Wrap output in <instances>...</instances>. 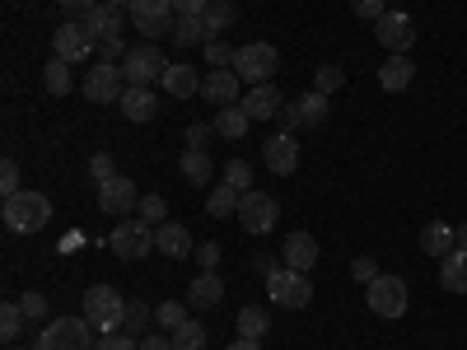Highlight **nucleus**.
I'll use <instances>...</instances> for the list:
<instances>
[{"label":"nucleus","instance_id":"c85d7f7f","mask_svg":"<svg viewBox=\"0 0 467 350\" xmlns=\"http://www.w3.org/2000/svg\"><path fill=\"white\" fill-rule=\"evenodd\" d=\"M239 201H244V191L239 187H229L224 178L211 187V197H206V215L220 220V215H239Z\"/></svg>","mask_w":467,"mask_h":350},{"label":"nucleus","instance_id":"8fccbe9b","mask_svg":"<svg viewBox=\"0 0 467 350\" xmlns=\"http://www.w3.org/2000/svg\"><path fill=\"white\" fill-rule=\"evenodd\" d=\"M89 173H94L99 182L117 178V164H112V154H108V149H103V154H94V160H89Z\"/></svg>","mask_w":467,"mask_h":350},{"label":"nucleus","instance_id":"4468645a","mask_svg":"<svg viewBox=\"0 0 467 350\" xmlns=\"http://www.w3.org/2000/svg\"><path fill=\"white\" fill-rule=\"evenodd\" d=\"M94 37H89V28L85 24H61L57 33H52V52L61 57V61H70V66H80V61H89L94 57Z\"/></svg>","mask_w":467,"mask_h":350},{"label":"nucleus","instance_id":"f3484780","mask_svg":"<svg viewBox=\"0 0 467 350\" xmlns=\"http://www.w3.org/2000/svg\"><path fill=\"white\" fill-rule=\"evenodd\" d=\"M239 103H244V112L253 117V122H276L281 108H285V94L276 85H253Z\"/></svg>","mask_w":467,"mask_h":350},{"label":"nucleus","instance_id":"ddd939ff","mask_svg":"<svg viewBox=\"0 0 467 350\" xmlns=\"http://www.w3.org/2000/svg\"><path fill=\"white\" fill-rule=\"evenodd\" d=\"M374 37L388 47V57H398V52H411L416 43V28H411V15L407 10H388L379 24H374Z\"/></svg>","mask_w":467,"mask_h":350},{"label":"nucleus","instance_id":"bf43d9fd","mask_svg":"<svg viewBox=\"0 0 467 350\" xmlns=\"http://www.w3.org/2000/svg\"><path fill=\"white\" fill-rule=\"evenodd\" d=\"M103 5H112V10H131L136 0H103Z\"/></svg>","mask_w":467,"mask_h":350},{"label":"nucleus","instance_id":"ea45409f","mask_svg":"<svg viewBox=\"0 0 467 350\" xmlns=\"http://www.w3.org/2000/svg\"><path fill=\"white\" fill-rule=\"evenodd\" d=\"M140 220H145L150 229H160V224L169 220V201L154 197V191H150V197H140Z\"/></svg>","mask_w":467,"mask_h":350},{"label":"nucleus","instance_id":"423d86ee","mask_svg":"<svg viewBox=\"0 0 467 350\" xmlns=\"http://www.w3.org/2000/svg\"><path fill=\"white\" fill-rule=\"evenodd\" d=\"M122 66V80L127 85H136V89H150V85H160L164 80V70H169V57L154 47V43H145V47H131L127 52V61H117Z\"/></svg>","mask_w":467,"mask_h":350},{"label":"nucleus","instance_id":"a19ab883","mask_svg":"<svg viewBox=\"0 0 467 350\" xmlns=\"http://www.w3.org/2000/svg\"><path fill=\"white\" fill-rule=\"evenodd\" d=\"M206 47V66L211 70H234V47H224L220 37H211V43H202Z\"/></svg>","mask_w":467,"mask_h":350},{"label":"nucleus","instance_id":"7c9ffc66","mask_svg":"<svg viewBox=\"0 0 467 350\" xmlns=\"http://www.w3.org/2000/svg\"><path fill=\"white\" fill-rule=\"evenodd\" d=\"M173 43H178V47L211 43V28H206V19H202V15H178V24H173Z\"/></svg>","mask_w":467,"mask_h":350},{"label":"nucleus","instance_id":"864d4df0","mask_svg":"<svg viewBox=\"0 0 467 350\" xmlns=\"http://www.w3.org/2000/svg\"><path fill=\"white\" fill-rule=\"evenodd\" d=\"M211 0H173V15H206Z\"/></svg>","mask_w":467,"mask_h":350},{"label":"nucleus","instance_id":"bb28decb","mask_svg":"<svg viewBox=\"0 0 467 350\" xmlns=\"http://www.w3.org/2000/svg\"><path fill=\"white\" fill-rule=\"evenodd\" d=\"M220 299H224V281L215 276V271H202V276L187 285V304L192 308H215Z\"/></svg>","mask_w":467,"mask_h":350},{"label":"nucleus","instance_id":"052dcab7","mask_svg":"<svg viewBox=\"0 0 467 350\" xmlns=\"http://www.w3.org/2000/svg\"><path fill=\"white\" fill-rule=\"evenodd\" d=\"M458 248H462V252H467V220H462V224H458Z\"/></svg>","mask_w":467,"mask_h":350},{"label":"nucleus","instance_id":"a878e982","mask_svg":"<svg viewBox=\"0 0 467 350\" xmlns=\"http://www.w3.org/2000/svg\"><path fill=\"white\" fill-rule=\"evenodd\" d=\"M122 117L127 122H154V117H160V98H154L150 89H136V85H127V94H122Z\"/></svg>","mask_w":467,"mask_h":350},{"label":"nucleus","instance_id":"6ab92c4d","mask_svg":"<svg viewBox=\"0 0 467 350\" xmlns=\"http://www.w3.org/2000/svg\"><path fill=\"white\" fill-rule=\"evenodd\" d=\"M239 89H244L239 70H211L206 80H202V98H206V103H220V108L239 103Z\"/></svg>","mask_w":467,"mask_h":350},{"label":"nucleus","instance_id":"f257e3e1","mask_svg":"<svg viewBox=\"0 0 467 350\" xmlns=\"http://www.w3.org/2000/svg\"><path fill=\"white\" fill-rule=\"evenodd\" d=\"M122 314H127V299H122V290H117V285L99 281V285L85 290V323H89L99 336L122 332Z\"/></svg>","mask_w":467,"mask_h":350},{"label":"nucleus","instance_id":"b1692460","mask_svg":"<svg viewBox=\"0 0 467 350\" xmlns=\"http://www.w3.org/2000/svg\"><path fill=\"white\" fill-rule=\"evenodd\" d=\"M215 136L220 140H244L253 131V117L244 112V103H229V108H215Z\"/></svg>","mask_w":467,"mask_h":350},{"label":"nucleus","instance_id":"473e14b6","mask_svg":"<svg viewBox=\"0 0 467 350\" xmlns=\"http://www.w3.org/2000/svg\"><path fill=\"white\" fill-rule=\"evenodd\" d=\"M271 332V318H266V308H239V336H253V341H262Z\"/></svg>","mask_w":467,"mask_h":350},{"label":"nucleus","instance_id":"5701e85b","mask_svg":"<svg viewBox=\"0 0 467 350\" xmlns=\"http://www.w3.org/2000/svg\"><path fill=\"white\" fill-rule=\"evenodd\" d=\"M458 248V224H444V220H431L420 229V252H431V257H449Z\"/></svg>","mask_w":467,"mask_h":350},{"label":"nucleus","instance_id":"c756f323","mask_svg":"<svg viewBox=\"0 0 467 350\" xmlns=\"http://www.w3.org/2000/svg\"><path fill=\"white\" fill-rule=\"evenodd\" d=\"M440 281H444L449 294H467V252H462V248H453V252L440 262Z\"/></svg>","mask_w":467,"mask_h":350},{"label":"nucleus","instance_id":"4d7b16f0","mask_svg":"<svg viewBox=\"0 0 467 350\" xmlns=\"http://www.w3.org/2000/svg\"><path fill=\"white\" fill-rule=\"evenodd\" d=\"M57 5H66V10H80V15H89L99 0H57Z\"/></svg>","mask_w":467,"mask_h":350},{"label":"nucleus","instance_id":"3c124183","mask_svg":"<svg viewBox=\"0 0 467 350\" xmlns=\"http://www.w3.org/2000/svg\"><path fill=\"white\" fill-rule=\"evenodd\" d=\"M192 257L202 262V271H215V266H220V243H202V248L192 252Z\"/></svg>","mask_w":467,"mask_h":350},{"label":"nucleus","instance_id":"6e6552de","mask_svg":"<svg viewBox=\"0 0 467 350\" xmlns=\"http://www.w3.org/2000/svg\"><path fill=\"white\" fill-rule=\"evenodd\" d=\"M266 294L276 308H308L314 304V281H308V271L281 266L276 276H266Z\"/></svg>","mask_w":467,"mask_h":350},{"label":"nucleus","instance_id":"7ed1b4c3","mask_svg":"<svg viewBox=\"0 0 467 350\" xmlns=\"http://www.w3.org/2000/svg\"><path fill=\"white\" fill-rule=\"evenodd\" d=\"M234 70H239L244 85H271L281 70V52L271 43H244V47H234Z\"/></svg>","mask_w":467,"mask_h":350},{"label":"nucleus","instance_id":"2f4dec72","mask_svg":"<svg viewBox=\"0 0 467 350\" xmlns=\"http://www.w3.org/2000/svg\"><path fill=\"white\" fill-rule=\"evenodd\" d=\"M43 85H47V94H57V98L70 94V85H75V80H70V61L52 57V61L43 66Z\"/></svg>","mask_w":467,"mask_h":350},{"label":"nucleus","instance_id":"603ef678","mask_svg":"<svg viewBox=\"0 0 467 350\" xmlns=\"http://www.w3.org/2000/svg\"><path fill=\"white\" fill-rule=\"evenodd\" d=\"M127 37H112V43H103V61H127Z\"/></svg>","mask_w":467,"mask_h":350},{"label":"nucleus","instance_id":"a18cd8bd","mask_svg":"<svg viewBox=\"0 0 467 350\" xmlns=\"http://www.w3.org/2000/svg\"><path fill=\"white\" fill-rule=\"evenodd\" d=\"M350 15H356V19H369V24H379V19L388 15V0H350Z\"/></svg>","mask_w":467,"mask_h":350},{"label":"nucleus","instance_id":"c03bdc74","mask_svg":"<svg viewBox=\"0 0 467 350\" xmlns=\"http://www.w3.org/2000/svg\"><path fill=\"white\" fill-rule=\"evenodd\" d=\"M224 182L239 187V191H253V169H248L244 160H229V164H224Z\"/></svg>","mask_w":467,"mask_h":350},{"label":"nucleus","instance_id":"a211bd4d","mask_svg":"<svg viewBox=\"0 0 467 350\" xmlns=\"http://www.w3.org/2000/svg\"><path fill=\"white\" fill-rule=\"evenodd\" d=\"M281 262L290 271H314L318 266V239H314V233H304V229H295L290 239L281 243Z\"/></svg>","mask_w":467,"mask_h":350},{"label":"nucleus","instance_id":"4c0bfd02","mask_svg":"<svg viewBox=\"0 0 467 350\" xmlns=\"http://www.w3.org/2000/svg\"><path fill=\"white\" fill-rule=\"evenodd\" d=\"M187 308H192V304H182V299H164L160 308H154V323L173 332V327H182V323H187Z\"/></svg>","mask_w":467,"mask_h":350},{"label":"nucleus","instance_id":"79ce46f5","mask_svg":"<svg viewBox=\"0 0 467 350\" xmlns=\"http://www.w3.org/2000/svg\"><path fill=\"white\" fill-rule=\"evenodd\" d=\"M19 308L28 314V323H37V318H47V308H52V304H47L43 290H24V294H19Z\"/></svg>","mask_w":467,"mask_h":350},{"label":"nucleus","instance_id":"58836bf2","mask_svg":"<svg viewBox=\"0 0 467 350\" xmlns=\"http://www.w3.org/2000/svg\"><path fill=\"white\" fill-rule=\"evenodd\" d=\"M341 85H346V70H341V66H332V61H327V66H318V70H314V89H318V94H327V98H332Z\"/></svg>","mask_w":467,"mask_h":350},{"label":"nucleus","instance_id":"f03ea898","mask_svg":"<svg viewBox=\"0 0 467 350\" xmlns=\"http://www.w3.org/2000/svg\"><path fill=\"white\" fill-rule=\"evenodd\" d=\"M0 220H5L10 233H37L52 220V201L43 191H15V197H5V206H0Z\"/></svg>","mask_w":467,"mask_h":350},{"label":"nucleus","instance_id":"39448f33","mask_svg":"<svg viewBox=\"0 0 467 350\" xmlns=\"http://www.w3.org/2000/svg\"><path fill=\"white\" fill-rule=\"evenodd\" d=\"M327 112H332V103H327V94H318V89H308V94H299V98H290L285 108H281V131L285 136H295V131H314V127H323L327 122Z\"/></svg>","mask_w":467,"mask_h":350},{"label":"nucleus","instance_id":"9b49d317","mask_svg":"<svg viewBox=\"0 0 467 350\" xmlns=\"http://www.w3.org/2000/svg\"><path fill=\"white\" fill-rule=\"evenodd\" d=\"M80 89H85V98H89V103H122V94H127L122 66L99 57V66H89V70H85V85H80Z\"/></svg>","mask_w":467,"mask_h":350},{"label":"nucleus","instance_id":"2eb2a0df","mask_svg":"<svg viewBox=\"0 0 467 350\" xmlns=\"http://www.w3.org/2000/svg\"><path fill=\"white\" fill-rule=\"evenodd\" d=\"M136 206H140V191H136L131 178H108V182H99V211H103V215H131Z\"/></svg>","mask_w":467,"mask_h":350},{"label":"nucleus","instance_id":"13d9d810","mask_svg":"<svg viewBox=\"0 0 467 350\" xmlns=\"http://www.w3.org/2000/svg\"><path fill=\"white\" fill-rule=\"evenodd\" d=\"M224 350H262L253 336H239V341H234V345H224Z\"/></svg>","mask_w":467,"mask_h":350},{"label":"nucleus","instance_id":"e433bc0d","mask_svg":"<svg viewBox=\"0 0 467 350\" xmlns=\"http://www.w3.org/2000/svg\"><path fill=\"white\" fill-rule=\"evenodd\" d=\"M154 318V308L145 304V299H127V314H122V332H131V336H140V327Z\"/></svg>","mask_w":467,"mask_h":350},{"label":"nucleus","instance_id":"9d476101","mask_svg":"<svg viewBox=\"0 0 467 350\" xmlns=\"http://www.w3.org/2000/svg\"><path fill=\"white\" fill-rule=\"evenodd\" d=\"M131 15V28H140V37H173V24H178V15H173V0H136V5L127 10Z\"/></svg>","mask_w":467,"mask_h":350},{"label":"nucleus","instance_id":"49530a36","mask_svg":"<svg viewBox=\"0 0 467 350\" xmlns=\"http://www.w3.org/2000/svg\"><path fill=\"white\" fill-rule=\"evenodd\" d=\"M94 350H140V341L131 332H108V336L94 341Z\"/></svg>","mask_w":467,"mask_h":350},{"label":"nucleus","instance_id":"aec40b11","mask_svg":"<svg viewBox=\"0 0 467 350\" xmlns=\"http://www.w3.org/2000/svg\"><path fill=\"white\" fill-rule=\"evenodd\" d=\"M85 28H89V37H94V43L103 47V43H112V37H122V10H112V5H103V0H99V5L80 19Z\"/></svg>","mask_w":467,"mask_h":350},{"label":"nucleus","instance_id":"dca6fc26","mask_svg":"<svg viewBox=\"0 0 467 350\" xmlns=\"http://www.w3.org/2000/svg\"><path fill=\"white\" fill-rule=\"evenodd\" d=\"M262 164L271 169V173H276V178H290L295 169H299V140L295 136H271L266 145H262Z\"/></svg>","mask_w":467,"mask_h":350},{"label":"nucleus","instance_id":"412c9836","mask_svg":"<svg viewBox=\"0 0 467 350\" xmlns=\"http://www.w3.org/2000/svg\"><path fill=\"white\" fill-rule=\"evenodd\" d=\"M154 248H160L164 257H173V262H182V257L197 252V248H192V233H187L178 220H164L160 229H154Z\"/></svg>","mask_w":467,"mask_h":350},{"label":"nucleus","instance_id":"4be33fe9","mask_svg":"<svg viewBox=\"0 0 467 350\" xmlns=\"http://www.w3.org/2000/svg\"><path fill=\"white\" fill-rule=\"evenodd\" d=\"M411 80H416V61H411V52H398V57H388V61L379 66V85H383L388 94H402Z\"/></svg>","mask_w":467,"mask_h":350},{"label":"nucleus","instance_id":"20e7f679","mask_svg":"<svg viewBox=\"0 0 467 350\" xmlns=\"http://www.w3.org/2000/svg\"><path fill=\"white\" fill-rule=\"evenodd\" d=\"M33 350H94V327L80 318H52L43 332H37Z\"/></svg>","mask_w":467,"mask_h":350},{"label":"nucleus","instance_id":"f704fd0d","mask_svg":"<svg viewBox=\"0 0 467 350\" xmlns=\"http://www.w3.org/2000/svg\"><path fill=\"white\" fill-rule=\"evenodd\" d=\"M169 336H173V350H206V327L192 323V318L182 327H173Z\"/></svg>","mask_w":467,"mask_h":350},{"label":"nucleus","instance_id":"f8f14e48","mask_svg":"<svg viewBox=\"0 0 467 350\" xmlns=\"http://www.w3.org/2000/svg\"><path fill=\"white\" fill-rule=\"evenodd\" d=\"M276 220H281V206H276V197H266V191H244V201H239V224H244V233H271L276 229Z\"/></svg>","mask_w":467,"mask_h":350},{"label":"nucleus","instance_id":"0eeeda50","mask_svg":"<svg viewBox=\"0 0 467 350\" xmlns=\"http://www.w3.org/2000/svg\"><path fill=\"white\" fill-rule=\"evenodd\" d=\"M108 252L122 262H140L145 252H154V229L145 220H117V229L108 233Z\"/></svg>","mask_w":467,"mask_h":350},{"label":"nucleus","instance_id":"37998d69","mask_svg":"<svg viewBox=\"0 0 467 350\" xmlns=\"http://www.w3.org/2000/svg\"><path fill=\"white\" fill-rule=\"evenodd\" d=\"M182 140H187V149H211V140H215V127H211V122H192V127L182 131Z\"/></svg>","mask_w":467,"mask_h":350},{"label":"nucleus","instance_id":"1a4fd4ad","mask_svg":"<svg viewBox=\"0 0 467 350\" xmlns=\"http://www.w3.org/2000/svg\"><path fill=\"white\" fill-rule=\"evenodd\" d=\"M365 304L374 308L379 318H402L407 304H411L407 281H402V276H374V281L365 285Z\"/></svg>","mask_w":467,"mask_h":350},{"label":"nucleus","instance_id":"6e6d98bb","mask_svg":"<svg viewBox=\"0 0 467 350\" xmlns=\"http://www.w3.org/2000/svg\"><path fill=\"white\" fill-rule=\"evenodd\" d=\"M253 266H257V271H262V276H276V271H281V266H285V262H281V257H257V262H253Z\"/></svg>","mask_w":467,"mask_h":350},{"label":"nucleus","instance_id":"72a5a7b5","mask_svg":"<svg viewBox=\"0 0 467 350\" xmlns=\"http://www.w3.org/2000/svg\"><path fill=\"white\" fill-rule=\"evenodd\" d=\"M202 19H206L211 37H220V33H224V28L234 24V19H239V10H234L229 0H211V5H206V15H202Z\"/></svg>","mask_w":467,"mask_h":350},{"label":"nucleus","instance_id":"09e8293b","mask_svg":"<svg viewBox=\"0 0 467 350\" xmlns=\"http://www.w3.org/2000/svg\"><path fill=\"white\" fill-rule=\"evenodd\" d=\"M0 191H5V197L24 191V187H19V164H15V160H5V164H0Z\"/></svg>","mask_w":467,"mask_h":350},{"label":"nucleus","instance_id":"cd10ccee","mask_svg":"<svg viewBox=\"0 0 467 350\" xmlns=\"http://www.w3.org/2000/svg\"><path fill=\"white\" fill-rule=\"evenodd\" d=\"M178 173H182L192 187H206V182L215 178V164H211V154H206V149H182Z\"/></svg>","mask_w":467,"mask_h":350},{"label":"nucleus","instance_id":"de8ad7c7","mask_svg":"<svg viewBox=\"0 0 467 350\" xmlns=\"http://www.w3.org/2000/svg\"><path fill=\"white\" fill-rule=\"evenodd\" d=\"M350 276H356L360 285H369L374 276H383V271H379V262H374V257L365 252V257H356V262H350Z\"/></svg>","mask_w":467,"mask_h":350},{"label":"nucleus","instance_id":"393cba45","mask_svg":"<svg viewBox=\"0 0 467 350\" xmlns=\"http://www.w3.org/2000/svg\"><path fill=\"white\" fill-rule=\"evenodd\" d=\"M173 98H192V94H202V75H197V66H187V61H169V70H164V80H160Z\"/></svg>","mask_w":467,"mask_h":350},{"label":"nucleus","instance_id":"c9c22d12","mask_svg":"<svg viewBox=\"0 0 467 350\" xmlns=\"http://www.w3.org/2000/svg\"><path fill=\"white\" fill-rule=\"evenodd\" d=\"M24 323H28V314L19 308V299H10L5 308H0V336H5V341H15L24 332Z\"/></svg>","mask_w":467,"mask_h":350},{"label":"nucleus","instance_id":"5fc2aeb1","mask_svg":"<svg viewBox=\"0 0 467 350\" xmlns=\"http://www.w3.org/2000/svg\"><path fill=\"white\" fill-rule=\"evenodd\" d=\"M140 350H173V336H160V332H154V336H140Z\"/></svg>","mask_w":467,"mask_h":350}]
</instances>
